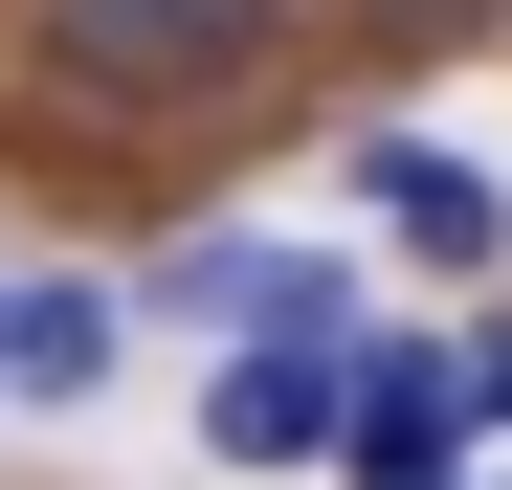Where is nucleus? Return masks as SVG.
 I'll use <instances>...</instances> for the list:
<instances>
[{"mask_svg": "<svg viewBox=\"0 0 512 490\" xmlns=\"http://www.w3.org/2000/svg\"><path fill=\"white\" fill-rule=\"evenodd\" d=\"M67 90H112V112H201L268 67V0H23Z\"/></svg>", "mask_w": 512, "mask_h": 490, "instance_id": "obj_1", "label": "nucleus"}, {"mask_svg": "<svg viewBox=\"0 0 512 490\" xmlns=\"http://www.w3.org/2000/svg\"><path fill=\"white\" fill-rule=\"evenodd\" d=\"M201 446H223V468L357 446V335H245V379H201Z\"/></svg>", "mask_w": 512, "mask_h": 490, "instance_id": "obj_2", "label": "nucleus"}, {"mask_svg": "<svg viewBox=\"0 0 512 490\" xmlns=\"http://www.w3.org/2000/svg\"><path fill=\"white\" fill-rule=\"evenodd\" d=\"M468 424H490L468 357H357V446H334V468H357V490H468Z\"/></svg>", "mask_w": 512, "mask_h": 490, "instance_id": "obj_3", "label": "nucleus"}, {"mask_svg": "<svg viewBox=\"0 0 512 490\" xmlns=\"http://www.w3.org/2000/svg\"><path fill=\"white\" fill-rule=\"evenodd\" d=\"M357 201L401 223V268H490V245H512L490 156H446V134H379V156H357Z\"/></svg>", "mask_w": 512, "mask_h": 490, "instance_id": "obj_4", "label": "nucleus"}, {"mask_svg": "<svg viewBox=\"0 0 512 490\" xmlns=\"http://www.w3.org/2000/svg\"><path fill=\"white\" fill-rule=\"evenodd\" d=\"M156 290H179L201 335H334V268H290V245H179Z\"/></svg>", "mask_w": 512, "mask_h": 490, "instance_id": "obj_5", "label": "nucleus"}, {"mask_svg": "<svg viewBox=\"0 0 512 490\" xmlns=\"http://www.w3.org/2000/svg\"><path fill=\"white\" fill-rule=\"evenodd\" d=\"M379 23H401V45H446V23H490V0H379Z\"/></svg>", "mask_w": 512, "mask_h": 490, "instance_id": "obj_6", "label": "nucleus"}]
</instances>
